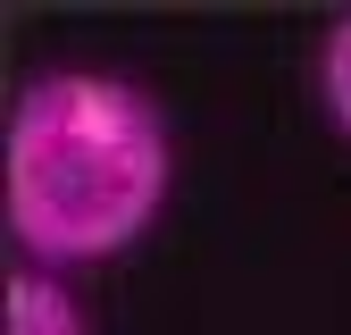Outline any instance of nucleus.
<instances>
[{"instance_id":"nucleus-1","label":"nucleus","mask_w":351,"mask_h":335,"mask_svg":"<svg viewBox=\"0 0 351 335\" xmlns=\"http://www.w3.org/2000/svg\"><path fill=\"white\" fill-rule=\"evenodd\" d=\"M167 117L143 84L101 67H51L9 109L0 143V201L9 235L34 268H93L117 260L167 209Z\"/></svg>"},{"instance_id":"nucleus-3","label":"nucleus","mask_w":351,"mask_h":335,"mask_svg":"<svg viewBox=\"0 0 351 335\" xmlns=\"http://www.w3.org/2000/svg\"><path fill=\"white\" fill-rule=\"evenodd\" d=\"M318 101H326V126L351 143V17H335L318 42Z\"/></svg>"},{"instance_id":"nucleus-2","label":"nucleus","mask_w":351,"mask_h":335,"mask_svg":"<svg viewBox=\"0 0 351 335\" xmlns=\"http://www.w3.org/2000/svg\"><path fill=\"white\" fill-rule=\"evenodd\" d=\"M0 327H9V335H84V310H75V293L51 268H9Z\"/></svg>"}]
</instances>
